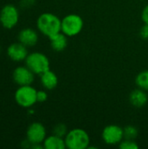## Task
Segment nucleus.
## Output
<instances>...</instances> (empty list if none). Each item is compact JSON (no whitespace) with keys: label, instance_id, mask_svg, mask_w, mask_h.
Wrapping results in <instances>:
<instances>
[{"label":"nucleus","instance_id":"obj_23","mask_svg":"<svg viewBox=\"0 0 148 149\" xmlns=\"http://www.w3.org/2000/svg\"><path fill=\"white\" fill-rule=\"evenodd\" d=\"M36 0H22L21 1V5L23 7H30L35 3Z\"/></svg>","mask_w":148,"mask_h":149},{"label":"nucleus","instance_id":"obj_5","mask_svg":"<svg viewBox=\"0 0 148 149\" xmlns=\"http://www.w3.org/2000/svg\"><path fill=\"white\" fill-rule=\"evenodd\" d=\"M37 93L38 90L31 86V85L21 86L16 90L14 99L18 106L24 108H31L38 102Z\"/></svg>","mask_w":148,"mask_h":149},{"label":"nucleus","instance_id":"obj_1","mask_svg":"<svg viewBox=\"0 0 148 149\" xmlns=\"http://www.w3.org/2000/svg\"><path fill=\"white\" fill-rule=\"evenodd\" d=\"M37 28L43 35L51 38L61 32V19L51 12L42 13L37 19Z\"/></svg>","mask_w":148,"mask_h":149},{"label":"nucleus","instance_id":"obj_2","mask_svg":"<svg viewBox=\"0 0 148 149\" xmlns=\"http://www.w3.org/2000/svg\"><path fill=\"white\" fill-rule=\"evenodd\" d=\"M66 148L87 149L90 146V136L82 128H73L68 131L65 137Z\"/></svg>","mask_w":148,"mask_h":149},{"label":"nucleus","instance_id":"obj_15","mask_svg":"<svg viewBox=\"0 0 148 149\" xmlns=\"http://www.w3.org/2000/svg\"><path fill=\"white\" fill-rule=\"evenodd\" d=\"M44 148L45 149H65L66 148L65 138L59 137L55 134L47 136L43 142Z\"/></svg>","mask_w":148,"mask_h":149},{"label":"nucleus","instance_id":"obj_4","mask_svg":"<svg viewBox=\"0 0 148 149\" xmlns=\"http://www.w3.org/2000/svg\"><path fill=\"white\" fill-rule=\"evenodd\" d=\"M24 61L25 65L37 75H41L43 72L50 70V60L42 52H34L29 53Z\"/></svg>","mask_w":148,"mask_h":149},{"label":"nucleus","instance_id":"obj_10","mask_svg":"<svg viewBox=\"0 0 148 149\" xmlns=\"http://www.w3.org/2000/svg\"><path fill=\"white\" fill-rule=\"evenodd\" d=\"M28 47L20 42L13 43L10 45L7 48V56L15 62H21L25 60L29 52Z\"/></svg>","mask_w":148,"mask_h":149},{"label":"nucleus","instance_id":"obj_16","mask_svg":"<svg viewBox=\"0 0 148 149\" xmlns=\"http://www.w3.org/2000/svg\"><path fill=\"white\" fill-rule=\"evenodd\" d=\"M135 84L139 88L148 91V70H144L140 72L136 76Z\"/></svg>","mask_w":148,"mask_h":149},{"label":"nucleus","instance_id":"obj_6","mask_svg":"<svg viewBox=\"0 0 148 149\" xmlns=\"http://www.w3.org/2000/svg\"><path fill=\"white\" fill-rule=\"evenodd\" d=\"M19 21L18 9L13 4L4 5L0 11V23L5 29L14 28Z\"/></svg>","mask_w":148,"mask_h":149},{"label":"nucleus","instance_id":"obj_18","mask_svg":"<svg viewBox=\"0 0 148 149\" xmlns=\"http://www.w3.org/2000/svg\"><path fill=\"white\" fill-rule=\"evenodd\" d=\"M52 133H53V134H55V135H58V136H59V137L65 138V135H66L67 133H68V129H67L66 125H65V124H63V123H59V124H57V125L53 127Z\"/></svg>","mask_w":148,"mask_h":149},{"label":"nucleus","instance_id":"obj_24","mask_svg":"<svg viewBox=\"0 0 148 149\" xmlns=\"http://www.w3.org/2000/svg\"><path fill=\"white\" fill-rule=\"evenodd\" d=\"M0 53H1V47H0Z\"/></svg>","mask_w":148,"mask_h":149},{"label":"nucleus","instance_id":"obj_13","mask_svg":"<svg viewBox=\"0 0 148 149\" xmlns=\"http://www.w3.org/2000/svg\"><path fill=\"white\" fill-rule=\"evenodd\" d=\"M40 82L46 90H53L58 84V78L57 74L50 69L40 75Z\"/></svg>","mask_w":148,"mask_h":149},{"label":"nucleus","instance_id":"obj_12","mask_svg":"<svg viewBox=\"0 0 148 149\" xmlns=\"http://www.w3.org/2000/svg\"><path fill=\"white\" fill-rule=\"evenodd\" d=\"M129 101L132 106L136 108H141L145 107L148 102V95L147 91L137 88L131 92L129 95Z\"/></svg>","mask_w":148,"mask_h":149},{"label":"nucleus","instance_id":"obj_14","mask_svg":"<svg viewBox=\"0 0 148 149\" xmlns=\"http://www.w3.org/2000/svg\"><path fill=\"white\" fill-rule=\"evenodd\" d=\"M49 39H50L51 47L55 52H63L67 47V44H68L67 36L65 35L62 31L53 35L52 37L49 38Z\"/></svg>","mask_w":148,"mask_h":149},{"label":"nucleus","instance_id":"obj_8","mask_svg":"<svg viewBox=\"0 0 148 149\" xmlns=\"http://www.w3.org/2000/svg\"><path fill=\"white\" fill-rule=\"evenodd\" d=\"M46 129L40 122L31 123L26 130V139L31 144H43L46 138Z\"/></svg>","mask_w":148,"mask_h":149},{"label":"nucleus","instance_id":"obj_9","mask_svg":"<svg viewBox=\"0 0 148 149\" xmlns=\"http://www.w3.org/2000/svg\"><path fill=\"white\" fill-rule=\"evenodd\" d=\"M12 79L14 82L21 86H28L31 85L35 79V73L25 66H17L12 72Z\"/></svg>","mask_w":148,"mask_h":149},{"label":"nucleus","instance_id":"obj_17","mask_svg":"<svg viewBox=\"0 0 148 149\" xmlns=\"http://www.w3.org/2000/svg\"><path fill=\"white\" fill-rule=\"evenodd\" d=\"M124 129V139L135 140L139 134L138 128L134 126H126Z\"/></svg>","mask_w":148,"mask_h":149},{"label":"nucleus","instance_id":"obj_3","mask_svg":"<svg viewBox=\"0 0 148 149\" xmlns=\"http://www.w3.org/2000/svg\"><path fill=\"white\" fill-rule=\"evenodd\" d=\"M83 28L84 20L78 14H68L61 19V31L67 37H75L79 35Z\"/></svg>","mask_w":148,"mask_h":149},{"label":"nucleus","instance_id":"obj_20","mask_svg":"<svg viewBox=\"0 0 148 149\" xmlns=\"http://www.w3.org/2000/svg\"><path fill=\"white\" fill-rule=\"evenodd\" d=\"M48 99V94L44 90H39L37 93V100L39 103H43L45 102Z\"/></svg>","mask_w":148,"mask_h":149},{"label":"nucleus","instance_id":"obj_7","mask_svg":"<svg viewBox=\"0 0 148 149\" xmlns=\"http://www.w3.org/2000/svg\"><path fill=\"white\" fill-rule=\"evenodd\" d=\"M101 138L106 145H119L124 140V129L118 125H108L104 127Z\"/></svg>","mask_w":148,"mask_h":149},{"label":"nucleus","instance_id":"obj_22","mask_svg":"<svg viewBox=\"0 0 148 149\" xmlns=\"http://www.w3.org/2000/svg\"><path fill=\"white\" fill-rule=\"evenodd\" d=\"M141 19L144 24H148V4H147L141 12Z\"/></svg>","mask_w":148,"mask_h":149},{"label":"nucleus","instance_id":"obj_19","mask_svg":"<svg viewBox=\"0 0 148 149\" xmlns=\"http://www.w3.org/2000/svg\"><path fill=\"white\" fill-rule=\"evenodd\" d=\"M119 148L120 149H138L139 145L135 141V140H129V139H124L120 144Z\"/></svg>","mask_w":148,"mask_h":149},{"label":"nucleus","instance_id":"obj_11","mask_svg":"<svg viewBox=\"0 0 148 149\" xmlns=\"http://www.w3.org/2000/svg\"><path fill=\"white\" fill-rule=\"evenodd\" d=\"M18 42L22 43L27 47H32L37 45L38 41V34L36 30L32 28L22 29L17 36Z\"/></svg>","mask_w":148,"mask_h":149},{"label":"nucleus","instance_id":"obj_21","mask_svg":"<svg viewBox=\"0 0 148 149\" xmlns=\"http://www.w3.org/2000/svg\"><path fill=\"white\" fill-rule=\"evenodd\" d=\"M140 38L144 40H148V24H144L140 30Z\"/></svg>","mask_w":148,"mask_h":149}]
</instances>
